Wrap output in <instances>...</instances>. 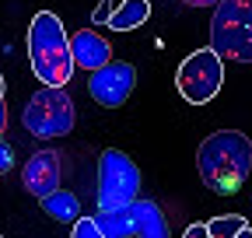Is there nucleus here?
I'll use <instances>...</instances> for the list:
<instances>
[{
	"label": "nucleus",
	"instance_id": "5",
	"mask_svg": "<svg viewBox=\"0 0 252 238\" xmlns=\"http://www.w3.org/2000/svg\"><path fill=\"white\" fill-rule=\"evenodd\" d=\"M220 84H224V60L210 46L189 53L175 70V88L189 105H207L210 98H217Z\"/></svg>",
	"mask_w": 252,
	"mask_h": 238
},
{
	"label": "nucleus",
	"instance_id": "18",
	"mask_svg": "<svg viewBox=\"0 0 252 238\" xmlns=\"http://www.w3.org/2000/svg\"><path fill=\"white\" fill-rule=\"evenodd\" d=\"M182 238H210V235H207V224H189Z\"/></svg>",
	"mask_w": 252,
	"mask_h": 238
},
{
	"label": "nucleus",
	"instance_id": "21",
	"mask_svg": "<svg viewBox=\"0 0 252 238\" xmlns=\"http://www.w3.org/2000/svg\"><path fill=\"white\" fill-rule=\"evenodd\" d=\"M235 238H252V228H242V231H238Z\"/></svg>",
	"mask_w": 252,
	"mask_h": 238
},
{
	"label": "nucleus",
	"instance_id": "10",
	"mask_svg": "<svg viewBox=\"0 0 252 238\" xmlns=\"http://www.w3.org/2000/svg\"><path fill=\"white\" fill-rule=\"evenodd\" d=\"M130 217H133V235L137 238H172L165 210L151 200H133L130 203Z\"/></svg>",
	"mask_w": 252,
	"mask_h": 238
},
{
	"label": "nucleus",
	"instance_id": "7",
	"mask_svg": "<svg viewBox=\"0 0 252 238\" xmlns=\"http://www.w3.org/2000/svg\"><path fill=\"white\" fill-rule=\"evenodd\" d=\"M133 84H137V70L133 63H105L102 70H94L88 81V95L105 105V109H119L126 98L133 95Z\"/></svg>",
	"mask_w": 252,
	"mask_h": 238
},
{
	"label": "nucleus",
	"instance_id": "16",
	"mask_svg": "<svg viewBox=\"0 0 252 238\" xmlns=\"http://www.w3.org/2000/svg\"><path fill=\"white\" fill-rule=\"evenodd\" d=\"M112 7H116V0H102V4L91 11V21H94V25H109V18H112Z\"/></svg>",
	"mask_w": 252,
	"mask_h": 238
},
{
	"label": "nucleus",
	"instance_id": "20",
	"mask_svg": "<svg viewBox=\"0 0 252 238\" xmlns=\"http://www.w3.org/2000/svg\"><path fill=\"white\" fill-rule=\"evenodd\" d=\"M4 126H7V105H4V98H0V133H4Z\"/></svg>",
	"mask_w": 252,
	"mask_h": 238
},
{
	"label": "nucleus",
	"instance_id": "2",
	"mask_svg": "<svg viewBox=\"0 0 252 238\" xmlns=\"http://www.w3.org/2000/svg\"><path fill=\"white\" fill-rule=\"evenodd\" d=\"M28 60L32 70L46 88H67L74 77L70 39L63 32V21L53 11H39L28 25Z\"/></svg>",
	"mask_w": 252,
	"mask_h": 238
},
{
	"label": "nucleus",
	"instance_id": "11",
	"mask_svg": "<svg viewBox=\"0 0 252 238\" xmlns=\"http://www.w3.org/2000/svg\"><path fill=\"white\" fill-rule=\"evenodd\" d=\"M147 18H151V4H147V0H123L119 7H112L109 28H112V32H133V28H140Z\"/></svg>",
	"mask_w": 252,
	"mask_h": 238
},
{
	"label": "nucleus",
	"instance_id": "6",
	"mask_svg": "<svg viewBox=\"0 0 252 238\" xmlns=\"http://www.w3.org/2000/svg\"><path fill=\"white\" fill-rule=\"evenodd\" d=\"M21 123L35 137H63V133L74 130V102L63 88L42 84V91H35L28 98V105L21 112Z\"/></svg>",
	"mask_w": 252,
	"mask_h": 238
},
{
	"label": "nucleus",
	"instance_id": "14",
	"mask_svg": "<svg viewBox=\"0 0 252 238\" xmlns=\"http://www.w3.org/2000/svg\"><path fill=\"white\" fill-rule=\"evenodd\" d=\"M242 228H249V221L242 214H224V217H210L207 221V235L210 238H235Z\"/></svg>",
	"mask_w": 252,
	"mask_h": 238
},
{
	"label": "nucleus",
	"instance_id": "17",
	"mask_svg": "<svg viewBox=\"0 0 252 238\" xmlns=\"http://www.w3.org/2000/svg\"><path fill=\"white\" fill-rule=\"evenodd\" d=\"M11 168H14V154H11V147L0 140V175H7Z\"/></svg>",
	"mask_w": 252,
	"mask_h": 238
},
{
	"label": "nucleus",
	"instance_id": "15",
	"mask_svg": "<svg viewBox=\"0 0 252 238\" xmlns=\"http://www.w3.org/2000/svg\"><path fill=\"white\" fill-rule=\"evenodd\" d=\"M70 238H105V235H102V228H98V221H94V217H77Z\"/></svg>",
	"mask_w": 252,
	"mask_h": 238
},
{
	"label": "nucleus",
	"instance_id": "9",
	"mask_svg": "<svg viewBox=\"0 0 252 238\" xmlns=\"http://www.w3.org/2000/svg\"><path fill=\"white\" fill-rule=\"evenodd\" d=\"M70 56H74V67H84V70H102L105 63H112V46L94 32V28H81L70 39Z\"/></svg>",
	"mask_w": 252,
	"mask_h": 238
},
{
	"label": "nucleus",
	"instance_id": "8",
	"mask_svg": "<svg viewBox=\"0 0 252 238\" xmlns=\"http://www.w3.org/2000/svg\"><path fill=\"white\" fill-rule=\"evenodd\" d=\"M60 154L56 151H39V154H32L21 168V182L25 189L35 196V200H46L49 193L60 189Z\"/></svg>",
	"mask_w": 252,
	"mask_h": 238
},
{
	"label": "nucleus",
	"instance_id": "23",
	"mask_svg": "<svg viewBox=\"0 0 252 238\" xmlns=\"http://www.w3.org/2000/svg\"><path fill=\"white\" fill-rule=\"evenodd\" d=\"M0 238H4V235H0Z\"/></svg>",
	"mask_w": 252,
	"mask_h": 238
},
{
	"label": "nucleus",
	"instance_id": "19",
	"mask_svg": "<svg viewBox=\"0 0 252 238\" xmlns=\"http://www.w3.org/2000/svg\"><path fill=\"white\" fill-rule=\"evenodd\" d=\"M182 4H186V7H217L220 0H182Z\"/></svg>",
	"mask_w": 252,
	"mask_h": 238
},
{
	"label": "nucleus",
	"instance_id": "13",
	"mask_svg": "<svg viewBox=\"0 0 252 238\" xmlns=\"http://www.w3.org/2000/svg\"><path fill=\"white\" fill-rule=\"evenodd\" d=\"M98 228L105 238H130L133 235V217H130V207L123 210H98Z\"/></svg>",
	"mask_w": 252,
	"mask_h": 238
},
{
	"label": "nucleus",
	"instance_id": "12",
	"mask_svg": "<svg viewBox=\"0 0 252 238\" xmlns=\"http://www.w3.org/2000/svg\"><path fill=\"white\" fill-rule=\"evenodd\" d=\"M39 203H42V210H46L53 221L74 224V221L81 217V203H77V196H74L70 189H56V193H49V196L39 200Z\"/></svg>",
	"mask_w": 252,
	"mask_h": 238
},
{
	"label": "nucleus",
	"instance_id": "22",
	"mask_svg": "<svg viewBox=\"0 0 252 238\" xmlns=\"http://www.w3.org/2000/svg\"><path fill=\"white\" fill-rule=\"evenodd\" d=\"M0 98H4V77H0Z\"/></svg>",
	"mask_w": 252,
	"mask_h": 238
},
{
	"label": "nucleus",
	"instance_id": "3",
	"mask_svg": "<svg viewBox=\"0 0 252 238\" xmlns=\"http://www.w3.org/2000/svg\"><path fill=\"white\" fill-rule=\"evenodd\" d=\"M210 49L220 60L252 63V0H220L214 7Z\"/></svg>",
	"mask_w": 252,
	"mask_h": 238
},
{
	"label": "nucleus",
	"instance_id": "4",
	"mask_svg": "<svg viewBox=\"0 0 252 238\" xmlns=\"http://www.w3.org/2000/svg\"><path fill=\"white\" fill-rule=\"evenodd\" d=\"M140 193V168L116 147H105L98 158V210H123Z\"/></svg>",
	"mask_w": 252,
	"mask_h": 238
},
{
	"label": "nucleus",
	"instance_id": "1",
	"mask_svg": "<svg viewBox=\"0 0 252 238\" xmlns=\"http://www.w3.org/2000/svg\"><path fill=\"white\" fill-rule=\"evenodd\" d=\"M196 168L210 193H217V196L238 193L252 172V140L238 130L210 133L196 151Z\"/></svg>",
	"mask_w": 252,
	"mask_h": 238
}]
</instances>
